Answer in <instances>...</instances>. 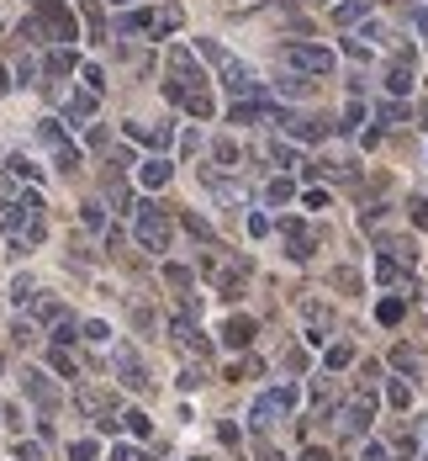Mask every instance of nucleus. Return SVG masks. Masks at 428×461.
I'll return each mask as SVG.
<instances>
[{
	"instance_id": "nucleus-17",
	"label": "nucleus",
	"mask_w": 428,
	"mask_h": 461,
	"mask_svg": "<svg viewBox=\"0 0 428 461\" xmlns=\"http://www.w3.org/2000/svg\"><path fill=\"white\" fill-rule=\"evenodd\" d=\"M90 106H95V96H74L69 111H74V117H90Z\"/></svg>"
},
{
	"instance_id": "nucleus-7",
	"label": "nucleus",
	"mask_w": 428,
	"mask_h": 461,
	"mask_svg": "<svg viewBox=\"0 0 428 461\" xmlns=\"http://www.w3.org/2000/svg\"><path fill=\"white\" fill-rule=\"evenodd\" d=\"M285 403H291V392H264V398L254 403V429H270L275 419H280Z\"/></svg>"
},
{
	"instance_id": "nucleus-2",
	"label": "nucleus",
	"mask_w": 428,
	"mask_h": 461,
	"mask_svg": "<svg viewBox=\"0 0 428 461\" xmlns=\"http://www.w3.org/2000/svg\"><path fill=\"white\" fill-rule=\"evenodd\" d=\"M201 53H206V59L217 64V69H222V80H227L233 90H249V69H243V64H238V59H233L227 48H217L212 37H201Z\"/></svg>"
},
{
	"instance_id": "nucleus-13",
	"label": "nucleus",
	"mask_w": 428,
	"mask_h": 461,
	"mask_svg": "<svg viewBox=\"0 0 428 461\" xmlns=\"http://www.w3.org/2000/svg\"><path fill=\"white\" fill-rule=\"evenodd\" d=\"M328 281H333V287H359L355 270H328Z\"/></svg>"
},
{
	"instance_id": "nucleus-20",
	"label": "nucleus",
	"mask_w": 428,
	"mask_h": 461,
	"mask_svg": "<svg viewBox=\"0 0 428 461\" xmlns=\"http://www.w3.org/2000/svg\"><path fill=\"white\" fill-rule=\"evenodd\" d=\"M111 461H143V456H138V450H117Z\"/></svg>"
},
{
	"instance_id": "nucleus-12",
	"label": "nucleus",
	"mask_w": 428,
	"mask_h": 461,
	"mask_svg": "<svg viewBox=\"0 0 428 461\" xmlns=\"http://www.w3.org/2000/svg\"><path fill=\"white\" fill-rule=\"evenodd\" d=\"M143 181H148V186H164L169 181V165H159V159H154V165H143Z\"/></svg>"
},
{
	"instance_id": "nucleus-11",
	"label": "nucleus",
	"mask_w": 428,
	"mask_h": 461,
	"mask_svg": "<svg viewBox=\"0 0 428 461\" xmlns=\"http://www.w3.org/2000/svg\"><path fill=\"white\" fill-rule=\"evenodd\" d=\"M222 334H227V345H238V350H243V345L254 340V324H249V318H227Z\"/></svg>"
},
{
	"instance_id": "nucleus-19",
	"label": "nucleus",
	"mask_w": 428,
	"mask_h": 461,
	"mask_svg": "<svg viewBox=\"0 0 428 461\" xmlns=\"http://www.w3.org/2000/svg\"><path fill=\"white\" fill-rule=\"evenodd\" d=\"M259 461H285V456H280V450L270 446V440H259Z\"/></svg>"
},
{
	"instance_id": "nucleus-8",
	"label": "nucleus",
	"mask_w": 428,
	"mask_h": 461,
	"mask_svg": "<svg viewBox=\"0 0 428 461\" xmlns=\"http://www.w3.org/2000/svg\"><path fill=\"white\" fill-rule=\"evenodd\" d=\"M43 22L53 27V37H74V22H69V11H64V6H53V0H43Z\"/></svg>"
},
{
	"instance_id": "nucleus-18",
	"label": "nucleus",
	"mask_w": 428,
	"mask_h": 461,
	"mask_svg": "<svg viewBox=\"0 0 428 461\" xmlns=\"http://www.w3.org/2000/svg\"><path fill=\"white\" fill-rule=\"evenodd\" d=\"M53 371H64V376H74V361L64 350H53Z\"/></svg>"
},
{
	"instance_id": "nucleus-5",
	"label": "nucleus",
	"mask_w": 428,
	"mask_h": 461,
	"mask_svg": "<svg viewBox=\"0 0 428 461\" xmlns=\"http://www.w3.org/2000/svg\"><path fill=\"white\" fill-rule=\"evenodd\" d=\"M111 366H117L122 387H132V392H143V387H148V371H143V361L127 350V345H117V350H111Z\"/></svg>"
},
{
	"instance_id": "nucleus-23",
	"label": "nucleus",
	"mask_w": 428,
	"mask_h": 461,
	"mask_svg": "<svg viewBox=\"0 0 428 461\" xmlns=\"http://www.w3.org/2000/svg\"><path fill=\"white\" fill-rule=\"evenodd\" d=\"M111 6H132V0H111Z\"/></svg>"
},
{
	"instance_id": "nucleus-9",
	"label": "nucleus",
	"mask_w": 428,
	"mask_h": 461,
	"mask_svg": "<svg viewBox=\"0 0 428 461\" xmlns=\"http://www.w3.org/2000/svg\"><path fill=\"white\" fill-rule=\"evenodd\" d=\"M175 340L185 345V350L196 355V361H206V355H212V345H206V340H196V329H190V324H175Z\"/></svg>"
},
{
	"instance_id": "nucleus-21",
	"label": "nucleus",
	"mask_w": 428,
	"mask_h": 461,
	"mask_svg": "<svg viewBox=\"0 0 428 461\" xmlns=\"http://www.w3.org/2000/svg\"><path fill=\"white\" fill-rule=\"evenodd\" d=\"M301 461H328V456H322V450H307V456H301Z\"/></svg>"
},
{
	"instance_id": "nucleus-6",
	"label": "nucleus",
	"mask_w": 428,
	"mask_h": 461,
	"mask_svg": "<svg viewBox=\"0 0 428 461\" xmlns=\"http://www.w3.org/2000/svg\"><path fill=\"white\" fill-rule=\"evenodd\" d=\"M22 392H27L32 403H43V408H53V403H59V387H53L43 371H32V366L22 371Z\"/></svg>"
},
{
	"instance_id": "nucleus-15",
	"label": "nucleus",
	"mask_w": 428,
	"mask_h": 461,
	"mask_svg": "<svg viewBox=\"0 0 428 461\" xmlns=\"http://www.w3.org/2000/svg\"><path fill=\"white\" fill-rule=\"evenodd\" d=\"M16 461H43V446H27L22 440V446H16Z\"/></svg>"
},
{
	"instance_id": "nucleus-3",
	"label": "nucleus",
	"mask_w": 428,
	"mask_h": 461,
	"mask_svg": "<svg viewBox=\"0 0 428 461\" xmlns=\"http://www.w3.org/2000/svg\"><path fill=\"white\" fill-rule=\"evenodd\" d=\"M280 59L297 64V69H312V74H328V69H333V53H328V48H307V43H285Z\"/></svg>"
},
{
	"instance_id": "nucleus-1",
	"label": "nucleus",
	"mask_w": 428,
	"mask_h": 461,
	"mask_svg": "<svg viewBox=\"0 0 428 461\" xmlns=\"http://www.w3.org/2000/svg\"><path fill=\"white\" fill-rule=\"evenodd\" d=\"M138 244L143 249H169V218L159 212V207H143V218H138Z\"/></svg>"
},
{
	"instance_id": "nucleus-16",
	"label": "nucleus",
	"mask_w": 428,
	"mask_h": 461,
	"mask_svg": "<svg viewBox=\"0 0 428 461\" xmlns=\"http://www.w3.org/2000/svg\"><path fill=\"white\" fill-rule=\"evenodd\" d=\"M85 340H95V345H106V340H111V329H106V324H90V329H85Z\"/></svg>"
},
{
	"instance_id": "nucleus-14",
	"label": "nucleus",
	"mask_w": 428,
	"mask_h": 461,
	"mask_svg": "<svg viewBox=\"0 0 428 461\" xmlns=\"http://www.w3.org/2000/svg\"><path fill=\"white\" fill-rule=\"evenodd\" d=\"M11 297H16V303H27V297H32V276H16V287H11Z\"/></svg>"
},
{
	"instance_id": "nucleus-10",
	"label": "nucleus",
	"mask_w": 428,
	"mask_h": 461,
	"mask_svg": "<svg viewBox=\"0 0 428 461\" xmlns=\"http://www.w3.org/2000/svg\"><path fill=\"white\" fill-rule=\"evenodd\" d=\"M285 239H291V255H297V260L312 255V233L301 228V223H285Z\"/></svg>"
},
{
	"instance_id": "nucleus-4",
	"label": "nucleus",
	"mask_w": 428,
	"mask_h": 461,
	"mask_svg": "<svg viewBox=\"0 0 428 461\" xmlns=\"http://www.w3.org/2000/svg\"><path fill=\"white\" fill-rule=\"evenodd\" d=\"M370 413H376V403H370V398H359V403H349V408H338V419H333L338 440H355L359 429L370 425Z\"/></svg>"
},
{
	"instance_id": "nucleus-22",
	"label": "nucleus",
	"mask_w": 428,
	"mask_h": 461,
	"mask_svg": "<svg viewBox=\"0 0 428 461\" xmlns=\"http://www.w3.org/2000/svg\"><path fill=\"white\" fill-rule=\"evenodd\" d=\"M0 96H6V69H0Z\"/></svg>"
}]
</instances>
